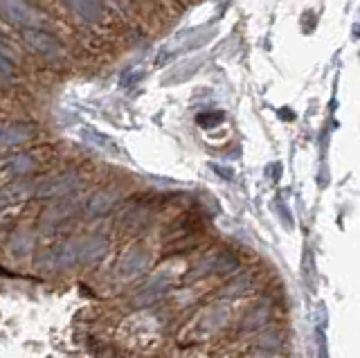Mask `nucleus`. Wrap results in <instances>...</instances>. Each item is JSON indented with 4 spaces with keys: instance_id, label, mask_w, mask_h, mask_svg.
Returning <instances> with one entry per match:
<instances>
[{
    "instance_id": "obj_1",
    "label": "nucleus",
    "mask_w": 360,
    "mask_h": 358,
    "mask_svg": "<svg viewBox=\"0 0 360 358\" xmlns=\"http://www.w3.org/2000/svg\"><path fill=\"white\" fill-rule=\"evenodd\" d=\"M3 12H5V18L11 20V23L30 25V27L39 25V12L34 7L25 5L22 0H5Z\"/></svg>"
},
{
    "instance_id": "obj_2",
    "label": "nucleus",
    "mask_w": 360,
    "mask_h": 358,
    "mask_svg": "<svg viewBox=\"0 0 360 358\" xmlns=\"http://www.w3.org/2000/svg\"><path fill=\"white\" fill-rule=\"evenodd\" d=\"M22 37H25L30 48H34V50L41 52V54H48V57H59V54H61V43L56 41L52 34H48V32L34 30L32 27V30L22 32Z\"/></svg>"
},
{
    "instance_id": "obj_3",
    "label": "nucleus",
    "mask_w": 360,
    "mask_h": 358,
    "mask_svg": "<svg viewBox=\"0 0 360 358\" xmlns=\"http://www.w3.org/2000/svg\"><path fill=\"white\" fill-rule=\"evenodd\" d=\"M68 3H70V7L75 9V12L79 16H84L86 20H97L101 14L97 0H68Z\"/></svg>"
}]
</instances>
